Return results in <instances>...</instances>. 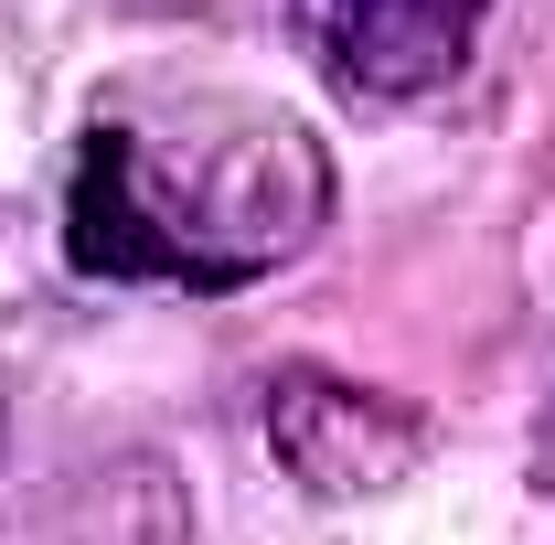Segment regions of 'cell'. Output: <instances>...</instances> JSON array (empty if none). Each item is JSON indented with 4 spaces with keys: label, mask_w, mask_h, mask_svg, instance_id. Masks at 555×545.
<instances>
[{
    "label": "cell",
    "mask_w": 555,
    "mask_h": 545,
    "mask_svg": "<svg viewBox=\"0 0 555 545\" xmlns=\"http://www.w3.org/2000/svg\"><path fill=\"white\" fill-rule=\"evenodd\" d=\"M268 449H278V471L310 481L321 503H352V492H396L427 460V417L374 396V385H343V375H278Z\"/></svg>",
    "instance_id": "2"
},
{
    "label": "cell",
    "mask_w": 555,
    "mask_h": 545,
    "mask_svg": "<svg viewBox=\"0 0 555 545\" xmlns=\"http://www.w3.org/2000/svg\"><path fill=\"white\" fill-rule=\"evenodd\" d=\"M332 204L321 150L257 118L246 139L214 150L204 182H182L139 129H96L75 161L65 204V257L86 278H171V289H246L257 268H278Z\"/></svg>",
    "instance_id": "1"
},
{
    "label": "cell",
    "mask_w": 555,
    "mask_h": 545,
    "mask_svg": "<svg viewBox=\"0 0 555 545\" xmlns=\"http://www.w3.org/2000/svg\"><path fill=\"white\" fill-rule=\"evenodd\" d=\"M491 0H310V33L352 97H427L470 65Z\"/></svg>",
    "instance_id": "3"
}]
</instances>
